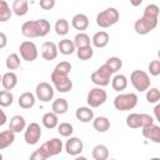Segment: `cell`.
Returning <instances> with one entry per match:
<instances>
[{
    "label": "cell",
    "instance_id": "1",
    "mask_svg": "<svg viewBox=\"0 0 160 160\" xmlns=\"http://www.w3.org/2000/svg\"><path fill=\"white\" fill-rule=\"evenodd\" d=\"M50 32V22L46 19L25 21L21 26V34L25 38H42Z\"/></svg>",
    "mask_w": 160,
    "mask_h": 160
},
{
    "label": "cell",
    "instance_id": "2",
    "mask_svg": "<svg viewBox=\"0 0 160 160\" xmlns=\"http://www.w3.org/2000/svg\"><path fill=\"white\" fill-rule=\"evenodd\" d=\"M138 95L135 92H126V94H119L114 99V106L119 111H129L132 110L138 105Z\"/></svg>",
    "mask_w": 160,
    "mask_h": 160
},
{
    "label": "cell",
    "instance_id": "3",
    "mask_svg": "<svg viewBox=\"0 0 160 160\" xmlns=\"http://www.w3.org/2000/svg\"><path fill=\"white\" fill-rule=\"evenodd\" d=\"M119 19H120L119 11L115 8H108L96 15V24L98 26L106 29V28L115 25L119 21Z\"/></svg>",
    "mask_w": 160,
    "mask_h": 160
},
{
    "label": "cell",
    "instance_id": "4",
    "mask_svg": "<svg viewBox=\"0 0 160 160\" xmlns=\"http://www.w3.org/2000/svg\"><path fill=\"white\" fill-rule=\"evenodd\" d=\"M62 148H64L62 141L60 139H58V138H52V139L45 141L38 150L40 151L42 159L46 160V159H49L51 156L59 155L62 151Z\"/></svg>",
    "mask_w": 160,
    "mask_h": 160
},
{
    "label": "cell",
    "instance_id": "5",
    "mask_svg": "<svg viewBox=\"0 0 160 160\" xmlns=\"http://www.w3.org/2000/svg\"><path fill=\"white\" fill-rule=\"evenodd\" d=\"M130 81H131L132 86L135 88V90H138L140 92L146 91L150 88V84H151L150 76L144 70H134L130 74Z\"/></svg>",
    "mask_w": 160,
    "mask_h": 160
},
{
    "label": "cell",
    "instance_id": "6",
    "mask_svg": "<svg viewBox=\"0 0 160 160\" xmlns=\"http://www.w3.org/2000/svg\"><path fill=\"white\" fill-rule=\"evenodd\" d=\"M111 75H112V71L110 70V68H109L106 64H104V65H101L96 71H94V72L91 74L90 79H91V81H92L95 85L102 88V86H108V85L110 84Z\"/></svg>",
    "mask_w": 160,
    "mask_h": 160
},
{
    "label": "cell",
    "instance_id": "7",
    "mask_svg": "<svg viewBox=\"0 0 160 160\" xmlns=\"http://www.w3.org/2000/svg\"><path fill=\"white\" fill-rule=\"evenodd\" d=\"M19 52H20V56L22 58V60L29 61V62L36 60V58L39 55V51H38V48H36L35 42H32L30 40H25L20 44Z\"/></svg>",
    "mask_w": 160,
    "mask_h": 160
},
{
    "label": "cell",
    "instance_id": "8",
    "mask_svg": "<svg viewBox=\"0 0 160 160\" xmlns=\"http://www.w3.org/2000/svg\"><path fill=\"white\" fill-rule=\"evenodd\" d=\"M158 26V19H149V18H140L135 21L134 29L135 32L139 35H146L150 31H152Z\"/></svg>",
    "mask_w": 160,
    "mask_h": 160
},
{
    "label": "cell",
    "instance_id": "9",
    "mask_svg": "<svg viewBox=\"0 0 160 160\" xmlns=\"http://www.w3.org/2000/svg\"><path fill=\"white\" fill-rule=\"evenodd\" d=\"M108 99V94L104 89L101 88H94L89 91L88 94V105L90 108H99L100 105H102Z\"/></svg>",
    "mask_w": 160,
    "mask_h": 160
},
{
    "label": "cell",
    "instance_id": "10",
    "mask_svg": "<svg viewBox=\"0 0 160 160\" xmlns=\"http://www.w3.org/2000/svg\"><path fill=\"white\" fill-rule=\"evenodd\" d=\"M41 138V128L38 122H30L25 128L24 132V139L28 145H35Z\"/></svg>",
    "mask_w": 160,
    "mask_h": 160
},
{
    "label": "cell",
    "instance_id": "11",
    "mask_svg": "<svg viewBox=\"0 0 160 160\" xmlns=\"http://www.w3.org/2000/svg\"><path fill=\"white\" fill-rule=\"evenodd\" d=\"M51 82L54 84L55 90L59 92H69L72 89V81L70 80L69 75H55L51 74L50 76Z\"/></svg>",
    "mask_w": 160,
    "mask_h": 160
},
{
    "label": "cell",
    "instance_id": "12",
    "mask_svg": "<svg viewBox=\"0 0 160 160\" xmlns=\"http://www.w3.org/2000/svg\"><path fill=\"white\" fill-rule=\"evenodd\" d=\"M54 88L46 82V81H41L36 85V89H35V94H36V98L40 100V101H44V102H48L50 101L52 98H54Z\"/></svg>",
    "mask_w": 160,
    "mask_h": 160
},
{
    "label": "cell",
    "instance_id": "13",
    "mask_svg": "<svg viewBox=\"0 0 160 160\" xmlns=\"http://www.w3.org/2000/svg\"><path fill=\"white\" fill-rule=\"evenodd\" d=\"M82 149H84V142L76 136L70 138L65 144V150L68 155H71V156H78L82 151Z\"/></svg>",
    "mask_w": 160,
    "mask_h": 160
},
{
    "label": "cell",
    "instance_id": "14",
    "mask_svg": "<svg viewBox=\"0 0 160 160\" xmlns=\"http://www.w3.org/2000/svg\"><path fill=\"white\" fill-rule=\"evenodd\" d=\"M41 56L48 60V61H51L54 59H56L58 56V45L52 41H45L42 45H41Z\"/></svg>",
    "mask_w": 160,
    "mask_h": 160
},
{
    "label": "cell",
    "instance_id": "15",
    "mask_svg": "<svg viewBox=\"0 0 160 160\" xmlns=\"http://www.w3.org/2000/svg\"><path fill=\"white\" fill-rule=\"evenodd\" d=\"M142 135L148 140H151L155 144H160V126L152 124L142 128Z\"/></svg>",
    "mask_w": 160,
    "mask_h": 160
},
{
    "label": "cell",
    "instance_id": "16",
    "mask_svg": "<svg viewBox=\"0 0 160 160\" xmlns=\"http://www.w3.org/2000/svg\"><path fill=\"white\" fill-rule=\"evenodd\" d=\"M109 40H110V36H109V34L106 32V31H98V32H95L94 34V36H92V39H91V42H92V45L95 46V48H98V49H102V48H105L108 44H109Z\"/></svg>",
    "mask_w": 160,
    "mask_h": 160
},
{
    "label": "cell",
    "instance_id": "17",
    "mask_svg": "<svg viewBox=\"0 0 160 160\" xmlns=\"http://www.w3.org/2000/svg\"><path fill=\"white\" fill-rule=\"evenodd\" d=\"M71 25L75 30L84 31L89 28V18L85 14H76L71 20Z\"/></svg>",
    "mask_w": 160,
    "mask_h": 160
},
{
    "label": "cell",
    "instance_id": "18",
    "mask_svg": "<svg viewBox=\"0 0 160 160\" xmlns=\"http://www.w3.org/2000/svg\"><path fill=\"white\" fill-rule=\"evenodd\" d=\"M75 116L81 122H90L94 119V111L91 110L90 106L89 108L88 106H81V108H78L76 109Z\"/></svg>",
    "mask_w": 160,
    "mask_h": 160
},
{
    "label": "cell",
    "instance_id": "19",
    "mask_svg": "<svg viewBox=\"0 0 160 160\" xmlns=\"http://www.w3.org/2000/svg\"><path fill=\"white\" fill-rule=\"evenodd\" d=\"M25 128H26V121H25V118L24 116H21V115H14L10 119L9 129L11 131H14L15 134L16 132H21L22 130H25Z\"/></svg>",
    "mask_w": 160,
    "mask_h": 160
},
{
    "label": "cell",
    "instance_id": "20",
    "mask_svg": "<svg viewBox=\"0 0 160 160\" xmlns=\"http://www.w3.org/2000/svg\"><path fill=\"white\" fill-rule=\"evenodd\" d=\"M1 84H2V86H4L5 90H9V91L12 90L16 86V84H18V76H16V74L14 71L5 72L2 75V78H1Z\"/></svg>",
    "mask_w": 160,
    "mask_h": 160
},
{
    "label": "cell",
    "instance_id": "21",
    "mask_svg": "<svg viewBox=\"0 0 160 160\" xmlns=\"http://www.w3.org/2000/svg\"><path fill=\"white\" fill-rule=\"evenodd\" d=\"M35 101H36L35 100V95L32 92H29V91L22 92L19 96V100H18L19 106L22 108V109H31L35 105Z\"/></svg>",
    "mask_w": 160,
    "mask_h": 160
},
{
    "label": "cell",
    "instance_id": "22",
    "mask_svg": "<svg viewBox=\"0 0 160 160\" xmlns=\"http://www.w3.org/2000/svg\"><path fill=\"white\" fill-rule=\"evenodd\" d=\"M14 141H15V132L11 131L10 129L0 132V150L9 148Z\"/></svg>",
    "mask_w": 160,
    "mask_h": 160
},
{
    "label": "cell",
    "instance_id": "23",
    "mask_svg": "<svg viewBox=\"0 0 160 160\" xmlns=\"http://www.w3.org/2000/svg\"><path fill=\"white\" fill-rule=\"evenodd\" d=\"M11 10L18 16L26 15L28 11H29V2H28V0H14Z\"/></svg>",
    "mask_w": 160,
    "mask_h": 160
},
{
    "label": "cell",
    "instance_id": "24",
    "mask_svg": "<svg viewBox=\"0 0 160 160\" xmlns=\"http://www.w3.org/2000/svg\"><path fill=\"white\" fill-rule=\"evenodd\" d=\"M76 50L74 41L70 39H62L58 44V51H60L62 55H71Z\"/></svg>",
    "mask_w": 160,
    "mask_h": 160
},
{
    "label": "cell",
    "instance_id": "25",
    "mask_svg": "<svg viewBox=\"0 0 160 160\" xmlns=\"http://www.w3.org/2000/svg\"><path fill=\"white\" fill-rule=\"evenodd\" d=\"M41 121H42V125L46 129H55L59 124V118L54 111H49V112L42 115Z\"/></svg>",
    "mask_w": 160,
    "mask_h": 160
},
{
    "label": "cell",
    "instance_id": "26",
    "mask_svg": "<svg viewBox=\"0 0 160 160\" xmlns=\"http://www.w3.org/2000/svg\"><path fill=\"white\" fill-rule=\"evenodd\" d=\"M92 126L99 132H105L110 129V120L106 116H98L92 119Z\"/></svg>",
    "mask_w": 160,
    "mask_h": 160
},
{
    "label": "cell",
    "instance_id": "27",
    "mask_svg": "<svg viewBox=\"0 0 160 160\" xmlns=\"http://www.w3.org/2000/svg\"><path fill=\"white\" fill-rule=\"evenodd\" d=\"M51 109H52V111H54L56 115H62V114H65V112L68 111V109H69V102H68V100L64 99V98L55 99L54 102H52V105H51Z\"/></svg>",
    "mask_w": 160,
    "mask_h": 160
},
{
    "label": "cell",
    "instance_id": "28",
    "mask_svg": "<svg viewBox=\"0 0 160 160\" xmlns=\"http://www.w3.org/2000/svg\"><path fill=\"white\" fill-rule=\"evenodd\" d=\"M111 86L115 91H122L128 86V79L122 74H118L111 79Z\"/></svg>",
    "mask_w": 160,
    "mask_h": 160
},
{
    "label": "cell",
    "instance_id": "29",
    "mask_svg": "<svg viewBox=\"0 0 160 160\" xmlns=\"http://www.w3.org/2000/svg\"><path fill=\"white\" fill-rule=\"evenodd\" d=\"M126 125L131 129H139L142 126V114L132 112L126 116Z\"/></svg>",
    "mask_w": 160,
    "mask_h": 160
},
{
    "label": "cell",
    "instance_id": "30",
    "mask_svg": "<svg viewBox=\"0 0 160 160\" xmlns=\"http://www.w3.org/2000/svg\"><path fill=\"white\" fill-rule=\"evenodd\" d=\"M92 158L95 160H106L109 158V149L106 145L99 144L92 149Z\"/></svg>",
    "mask_w": 160,
    "mask_h": 160
},
{
    "label": "cell",
    "instance_id": "31",
    "mask_svg": "<svg viewBox=\"0 0 160 160\" xmlns=\"http://www.w3.org/2000/svg\"><path fill=\"white\" fill-rule=\"evenodd\" d=\"M54 29H55V32H56L58 35L65 36V35L69 34V30H70L69 21H68L66 19H59V20H56Z\"/></svg>",
    "mask_w": 160,
    "mask_h": 160
},
{
    "label": "cell",
    "instance_id": "32",
    "mask_svg": "<svg viewBox=\"0 0 160 160\" xmlns=\"http://www.w3.org/2000/svg\"><path fill=\"white\" fill-rule=\"evenodd\" d=\"M72 41H74V45H75L76 49H78V48H84V46H89V45L91 44L90 36H89L88 34L82 32V31H80L79 34H76Z\"/></svg>",
    "mask_w": 160,
    "mask_h": 160
},
{
    "label": "cell",
    "instance_id": "33",
    "mask_svg": "<svg viewBox=\"0 0 160 160\" xmlns=\"http://www.w3.org/2000/svg\"><path fill=\"white\" fill-rule=\"evenodd\" d=\"M11 15H12V10L8 5V2L5 0H0V22H5L10 20Z\"/></svg>",
    "mask_w": 160,
    "mask_h": 160
},
{
    "label": "cell",
    "instance_id": "34",
    "mask_svg": "<svg viewBox=\"0 0 160 160\" xmlns=\"http://www.w3.org/2000/svg\"><path fill=\"white\" fill-rule=\"evenodd\" d=\"M20 64H21V60H20L19 55L15 54V52L10 54L6 58V60H5V65H6V68L9 70H16V69H19L20 68Z\"/></svg>",
    "mask_w": 160,
    "mask_h": 160
},
{
    "label": "cell",
    "instance_id": "35",
    "mask_svg": "<svg viewBox=\"0 0 160 160\" xmlns=\"http://www.w3.org/2000/svg\"><path fill=\"white\" fill-rule=\"evenodd\" d=\"M70 71H71V64L69 61H60L54 68L51 74H55V75H69Z\"/></svg>",
    "mask_w": 160,
    "mask_h": 160
},
{
    "label": "cell",
    "instance_id": "36",
    "mask_svg": "<svg viewBox=\"0 0 160 160\" xmlns=\"http://www.w3.org/2000/svg\"><path fill=\"white\" fill-rule=\"evenodd\" d=\"M14 102V95L9 90H1L0 91V106L1 108H8Z\"/></svg>",
    "mask_w": 160,
    "mask_h": 160
},
{
    "label": "cell",
    "instance_id": "37",
    "mask_svg": "<svg viewBox=\"0 0 160 160\" xmlns=\"http://www.w3.org/2000/svg\"><path fill=\"white\" fill-rule=\"evenodd\" d=\"M159 6L156 4H149L145 9H144V18H149V19H159Z\"/></svg>",
    "mask_w": 160,
    "mask_h": 160
},
{
    "label": "cell",
    "instance_id": "38",
    "mask_svg": "<svg viewBox=\"0 0 160 160\" xmlns=\"http://www.w3.org/2000/svg\"><path fill=\"white\" fill-rule=\"evenodd\" d=\"M76 55L80 60H90L94 55V50H92L91 45L84 46V48H78L76 49Z\"/></svg>",
    "mask_w": 160,
    "mask_h": 160
},
{
    "label": "cell",
    "instance_id": "39",
    "mask_svg": "<svg viewBox=\"0 0 160 160\" xmlns=\"http://www.w3.org/2000/svg\"><path fill=\"white\" fill-rule=\"evenodd\" d=\"M58 131H59V134L61 136L69 138L74 132V126L70 122H66V121L65 122H60V124H58Z\"/></svg>",
    "mask_w": 160,
    "mask_h": 160
},
{
    "label": "cell",
    "instance_id": "40",
    "mask_svg": "<svg viewBox=\"0 0 160 160\" xmlns=\"http://www.w3.org/2000/svg\"><path fill=\"white\" fill-rule=\"evenodd\" d=\"M105 64L110 68V70L112 71V74H114V72H118V71L121 69V66H122V61H121L120 58H118V56H111V58H109Z\"/></svg>",
    "mask_w": 160,
    "mask_h": 160
},
{
    "label": "cell",
    "instance_id": "41",
    "mask_svg": "<svg viewBox=\"0 0 160 160\" xmlns=\"http://www.w3.org/2000/svg\"><path fill=\"white\" fill-rule=\"evenodd\" d=\"M146 100L150 104H156L160 100V91L158 88H150L146 90Z\"/></svg>",
    "mask_w": 160,
    "mask_h": 160
},
{
    "label": "cell",
    "instance_id": "42",
    "mask_svg": "<svg viewBox=\"0 0 160 160\" xmlns=\"http://www.w3.org/2000/svg\"><path fill=\"white\" fill-rule=\"evenodd\" d=\"M149 72L152 76H158L160 75V61L159 60H152L149 64Z\"/></svg>",
    "mask_w": 160,
    "mask_h": 160
},
{
    "label": "cell",
    "instance_id": "43",
    "mask_svg": "<svg viewBox=\"0 0 160 160\" xmlns=\"http://www.w3.org/2000/svg\"><path fill=\"white\" fill-rule=\"evenodd\" d=\"M39 5L42 10H51L55 6V0H39Z\"/></svg>",
    "mask_w": 160,
    "mask_h": 160
},
{
    "label": "cell",
    "instance_id": "44",
    "mask_svg": "<svg viewBox=\"0 0 160 160\" xmlns=\"http://www.w3.org/2000/svg\"><path fill=\"white\" fill-rule=\"evenodd\" d=\"M154 118L149 114H142V126L141 128H145V126H149V125H152L154 124Z\"/></svg>",
    "mask_w": 160,
    "mask_h": 160
},
{
    "label": "cell",
    "instance_id": "45",
    "mask_svg": "<svg viewBox=\"0 0 160 160\" xmlns=\"http://www.w3.org/2000/svg\"><path fill=\"white\" fill-rule=\"evenodd\" d=\"M6 44H8V38H6V35L0 31V49H4V48L6 46Z\"/></svg>",
    "mask_w": 160,
    "mask_h": 160
},
{
    "label": "cell",
    "instance_id": "46",
    "mask_svg": "<svg viewBox=\"0 0 160 160\" xmlns=\"http://www.w3.org/2000/svg\"><path fill=\"white\" fill-rule=\"evenodd\" d=\"M6 120H8V118H6V114H5V111H4V110L1 109V106H0V126L5 125Z\"/></svg>",
    "mask_w": 160,
    "mask_h": 160
},
{
    "label": "cell",
    "instance_id": "47",
    "mask_svg": "<svg viewBox=\"0 0 160 160\" xmlns=\"http://www.w3.org/2000/svg\"><path fill=\"white\" fill-rule=\"evenodd\" d=\"M159 110H160V105L156 102V106L154 109V112H155V119L156 120H160V115H159Z\"/></svg>",
    "mask_w": 160,
    "mask_h": 160
},
{
    "label": "cell",
    "instance_id": "48",
    "mask_svg": "<svg viewBox=\"0 0 160 160\" xmlns=\"http://www.w3.org/2000/svg\"><path fill=\"white\" fill-rule=\"evenodd\" d=\"M142 1H144V0H130V4H131L132 6H139V5H141Z\"/></svg>",
    "mask_w": 160,
    "mask_h": 160
},
{
    "label": "cell",
    "instance_id": "49",
    "mask_svg": "<svg viewBox=\"0 0 160 160\" xmlns=\"http://www.w3.org/2000/svg\"><path fill=\"white\" fill-rule=\"evenodd\" d=\"M0 160H2V155L1 154H0Z\"/></svg>",
    "mask_w": 160,
    "mask_h": 160
},
{
    "label": "cell",
    "instance_id": "50",
    "mask_svg": "<svg viewBox=\"0 0 160 160\" xmlns=\"http://www.w3.org/2000/svg\"><path fill=\"white\" fill-rule=\"evenodd\" d=\"M1 78H2V76H1V75H0V82H1Z\"/></svg>",
    "mask_w": 160,
    "mask_h": 160
},
{
    "label": "cell",
    "instance_id": "51",
    "mask_svg": "<svg viewBox=\"0 0 160 160\" xmlns=\"http://www.w3.org/2000/svg\"><path fill=\"white\" fill-rule=\"evenodd\" d=\"M12 1H14V0H12Z\"/></svg>",
    "mask_w": 160,
    "mask_h": 160
}]
</instances>
